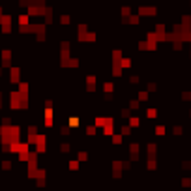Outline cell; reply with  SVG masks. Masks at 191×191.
Wrapping results in <instances>:
<instances>
[{
  "mask_svg": "<svg viewBox=\"0 0 191 191\" xmlns=\"http://www.w3.org/2000/svg\"><path fill=\"white\" fill-rule=\"evenodd\" d=\"M19 73H21L19 67H11V77H9V81H11V83H19Z\"/></svg>",
  "mask_w": 191,
  "mask_h": 191,
  "instance_id": "6da1fadb",
  "label": "cell"
},
{
  "mask_svg": "<svg viewBox=\"0 0 191 191\" xmlns=\"http://www.w3.org/2000/svg\"><path fill=\"white\" fill-rule=\"evenodd\" d=\"M28 15H19V24H21V26H26L28 24Z\"/></svg>",
  "mask_w": 191,
  "mask_h": 191,
  "instance_id": "7a4b0ae2",
  "label": "cell"
},
{
  "mask_svg": "<svg viewBox=\"0 0 191 191\" xmlns=\"http://www.w3.org/2000/svg\"><path fill=\"white\" fill-rule=\"evenodd\" d=\"M2 169L9 171V169H11V161H8V159H6V161H2Z\"/></svg>",
  "mask_w": 191,
  "mask_h": 191,
  "instance_id": "3957f363",
  "label": "cell"
},
{
  "mask_svg": "<svg viewBox=\"0 0 191 191\" xmlns=\"http://www.w3.org/2000/svg\"><path fill=\"white\" fill-rule=\"evenodd\" d=\"M69 169H71V171L79 169V161H71V163H69Z\"/></svg>",
  "mask_w": 191,
  "mask_h": 191,
  "instance_id": "277c9868",
  "label": "cell"
},
{
  "mask_svg": "<svg viewBox=\"0 0 191 191\" xmlns=\"http://www.w3.org/2000/svg\"><path fill=\"white\" fill-rule=\"evenodd\" d=\"M156 133L159 135V137H161V135H165V128H161V126H157V128H156Z\"/></svg>",
  "mask_w": 191,
  "mask_h": 191,
  "instance_id": "5b68a950",
  "label": "cell"
},
{
  "mask_svg": "<svg viewBox=\"0 0 191 191\" xmlns=\"http://www.w3.org/2000/svg\"><path fill=\"white\" fill-rule=\"evenodd\" d=\"M69 126H71V128H77V126H79V120H77V118H71V120H69Z\"/></svg>",
  "mask_w": 191,
  "mask_h": 191,
  "instance_id": "8992f818",
  "label": "cell"
},
{
  "mask_svg": "<svg viewBox=\"0 0 191 191\" xmlns=\"http://www.w3.org/2000/svg\"><path fill=\"white\" fill-rule=\"evenodd\" d=\"M129 124H131V126H135V128H137V126H139V118H131V120H129Z\"/></svg>",
  "mask_w": 191,
  "mask_h": 191,
  "instance_id": "52a82bcc",
  "label": "cell"
},
{
  "mask_svg": "<svg viewBox=\"0 0 191 191\" xmlns=\"http://www.w3.org/2000/svg\"><path fill=\"white\" fill-rule=\"evenodd\" d=\"M112 141H114V142H118V144H120V142H122V137H120V135H114V139H112Z\"/></svg>",
  "mask_w": 191,
  "mask_h": 191,
  "instance_id": "ba28073f",
  "label": "cell"
},
{
  "mask_svg": "<svg viewBox=\"0 0 191 191\" xmlns=\"http://www.w3.org/2000/svg\"><path fill=\"white\" fill-rule=\"evenodd\" d=\"M129 107H131V109H139V101H131V105H129Z\"/></svg>",
  "mask_w": 191,
  "mask_h": 191,
  "instance_id": "9c48e42d",
  "label": "cell"
}]
</instances>
